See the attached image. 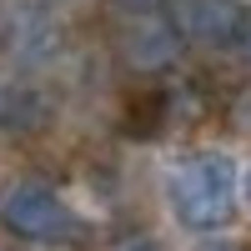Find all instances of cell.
<instances>
[{
	"label": "cell",
	"mask_w": 251,
	"mask_h": 251,
	"mask_svg": "<svg viewBox=\"0 0 251 251\" xmlns=\"http://www.w3.org/2000/svg\"><path fill=\"white\" fill-rule=\"evenodd\" d=\"M166 196H171V211L186 231H221V226L236 221L241 206V181L236 166L226 151H191L171 166L166 176Z\"/></svg>",
	"instance_id": "1"
},
{
	"label": "cell",
	"mask_w": 251,
	"mask_h": 251,
	"mask_svg": "<svg viewBox=\"0 0 251 251\" xmlns=\"http://www.w3.org/2000/svg\"><path fill=\"white\" fill-rule=\"evenodd\" d=\"M0 226H5L10 236L30 241V246H66V241L80 236L75 211L46 181H15L10 191L0 196Z\"/></svg>",
	"instance_id": "2"
},
{
	"label": "cell",
	"mask_w": 251,
	"mask_h": 251,
	"mask_svg": "<svg viewBox=\"0 0 251 251\" xmlns=\"http://www.w3.org/2000/svg\"><path fill=\"white\" fill-rule=\"evenodd\" d=\"M60 46H66V30L46 0H5L0 5V50L15 66L40 71L60 55Z\"/></svg>",
	"instance_id": "3"
},
{
	"label": "cell",
	"mask_w": 251,
	"mask_h": 251,
	"mask_svg": "<svg viewBox=\"0 0 251 251\" xmlns=\"http://www.w3.org/2000/svg\"><path fill=\"white\" fill-rule=\"evenodd\" d=\"M181 50H186V35L176 30L171 10H161V15H131V25L121 30V60L131 71H141V75L171 71L181 60Z\"/></svg>",
	"instance_id": "4"
},
{
	"label": "cell",
	"mask_w": 251,
	"mask_h": 251,
	"mask_svg": "<svg viewBox=\"0 0 251 251\" xmlns=\"http://www.w3.org/2000/svg\"><path fill=\"white\" fill-rule=\"evenodd\" d=\"M241 15L246 10L236 5V0H171V20L186 35V46H206V50L231 46Z\"/></svg>",
	"instance_id": "5"
},
{
	"label": "cell",
	"mask_w": 251,
	"mask_h": 251,
	"mask_svg": "<svg viewBox=\"0 0 251 251\" xmlns=\"http://www.w3.org/2000/svg\"><path fill=\"white\" fill-rule=\"evenodd\" d=\"M166 111H171V96H166L161 86L136 91L131 100H126V131H131V136H156L161 121H166Z\"/></svg>",
	"instance_id": "6"
},
{
	"label": "cell",
	"mask_w": 251,
	"mask_h": 251,
	"mask_svg": "<svg viewBox=\"0 0 251 251\" xmlns=\"http://www.w3.org/2000/svg\"><path fill=\"white\" fill-rule=\"evenodd\" d=\"M111 5L131 20V15H161V10H171V0H111Z\"/></svg>",
	"instance_id": "7"
},
{
	"label": "cell",
	"mask_w": 251,
	"mask_h": 251,
	"mask_svg": "<svg viewBox=\"0 0 251 251\" xmlns=\"http://www.w3.org/2000/svg\"><path fill=\"white\" fill-rule=\"evenodd\" d=\"M231 50L241 55V66H251V10L241 15V25H236V40H231Z\"/></svg>",
	"instance_id": "8"
},
{
	"label": "cell",
	"mask_w": 251,
	"mask_h": 251,
	"mask_svg": "<svg viewBox=\"0 0 251 251\" xmlns=\"http://www.w3.org/2000/svg\"><path fill=\"white\" fill-rule=\"evenodd\" d=\"M111 251H161V241H156V236H126V241H116Z\"/></svg>",
	"instance_id": "9"
},
{
	"label": "cell",
	"mask_w": 251,
	"mask_h": 251,
	"mask_svg": "<svg viewBox=\"0 0 251 251\" xmlns=\"http://www.w3.org/2000/svg\"><path fill=\"white\" fill-rule=\"evenodd\" d=\"M201 251H236V246H226V241H211V246H201Z\"/></svg>",
	"instance_id": "10"
},
{
	"label": "cell",
	"mask_w": 251,
	"mask_h": 251,
	"mask_svg": "<svg viewBox=\"0 0 251 251\" xmlns=\"http://www.w3.org/2000/svg\"><path fill=\"white\" fill-rule=\"evenodd\" d=\"M246 201H251V181H246Z\"/></svg>",
	"instance_id": "11"
}]
</instances>
